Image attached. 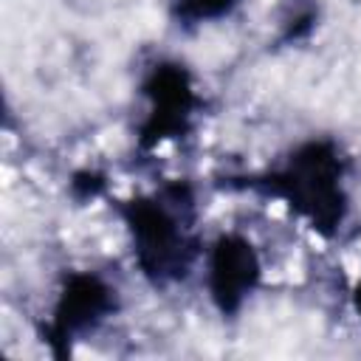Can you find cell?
Here are the masks:
<instances>
[{
  "label": "cell",
  "instance_id": "obj_7",
  "mask_svg": "<svg viewBox=\"0 0 361 361\" xmlns=\"http://www.w3.org/2000/svg\"><path fill=\"white\" fill-rule=\"evenodd\" d=\"M355 310H358V316H361V282H358V288H355Z\"/></svg>",
  "mask_w": 361,
  "mask_h": 361
},
{
  "label": "cell",
  "instance_id": "obj_5",
  "mask_svg": "<svg viewBox=\"0 0 361 361\" xmlns=\"http://www.w3.org/2000/svg\"><path fill=\"white\" fill-rule=\"evenodd\" d=\"M257 279L259 262L254 248L237 234L220 237L209 254V293L214 305L223 313H234L243 299L254 290Z\"/></svg>",
  "mask_w": 361,
  "mask_h": 361
},
{
  "label": "cell",
  "instance_id": "obj_6",
  "mask_svg": "<svg viewBox=\"0 0 361 361\" xmlns=\"http://www.w3.org/2000/svg\"><path fill=\"white\" fill-rule=\"evenodd\" d=\"M240 0H169V11L183 25L212 23L220 17H228L237 8Z\"/></svg>",
  "mask_w": 361,
  "mask_h": 361
},
{
  "label": "cell",
  "instance_id": "obj_1",
  "mask_svg": "<svg viewBox=\"0 0 361 361\" xmlns=\"http://www.w3.org/2000/svg\"><path fill=\"white\" fill-rule=\"evenodd\" d=\"M124 220L144 276L155 285H166L189 274L197 257V240L192 231L195 200L186 183H172L152 197L130 200L124 206Z\"/></svg>",
  "mask_w": 361,
  "mask_h": 361
},
{
  "label": "cell",
  "instance_id": "obj_3",
  "mask_svg": "<svg viewBox=\"0 0 361 361\" xmlns=\"http://www.w3.org/2000/svg\"><path fill=\"white\" fill-rule=\"evenodd\" d=\"M144 93L149 96V116L141 127V144L152 147L164 138H175L186 133L192 110L197 107V96L192 90V82L180 65H161L152 71V76L144 85Z\"/></svg>",
  "mask_w": 361,
  "mask_h": 361
},
{
  "label": "cell",
  "instance_id": "obj_4",
  "mask_svg": "<svg viewBox=\"0 0 361 361\" xmlns=\"http://www.w3.org/2000/svg\"><path fill=\"white\" fill-rule=\"evenodd\" d=\"M116 310V290L96 274H73L54 307L51 341L68 347V341L96 330Z\"/></svg>",
  "mask_w": 361,
  "mask_h": 361
},
{
  "label": "cell",
  "instance_id": "obj_2",
  "mask_svg": "<svg viewBox=\"0 0 361 361\" xmlns=\"http://www.w3.org/2000/svg\"><path fill=\"white\" fill-rule=\"evenodd\" d=\"M341 178L344 164L336 147L330 141H310L302 144L282 169L251 180V186L282 197L313 228H319L322 234H333L347 212Z\"/></svg>",
  "mask_w": 361,
  "mask_h": 361
}]
</instances>
